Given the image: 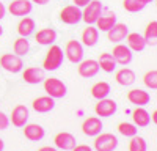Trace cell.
<instances>
[{
    "mask_svg": "<svg viewBox=\"0 0 157 151\" xmlns=\"http://www.w3.org/2000/svg\"><path fill=\"white\" fill-rule=\"evenodd\" d=\"M132 120H134V124L137 128H146L151 123V115H149V112L145 110L143 107H137L132 112Z\"/></svg>",
    "mask_w": 157,
    "mask_h": 151,
    "instance_id": "obj_24",
    "label": "cell"
},
{
    "mask_svg": "<svg viewBox=\"0 0 157 151\" xmlns=\"http://www.w3.org/2000/svg\"><path fill=\"white\" fill-rule=\"evenodd\" d=\"M55 146L63 151H71L75 146V137L71 132H58L54 138Z\"/></svg>",
    "mask_w": 157,
    "mask_h": 151,
    "instance_id": "obj_17",
    "label": "cell"
},
{
    "mask_svg": "<svg viewBox=\"0 0 157 151\" xmlns=\"http://www.w3.org/2000/svg\"><path fill=\"white\" fill-rule=\"evenodd\" d=\"M138 2H141V3H145V5H148V3H152L154 0H138Z\"/></svg>",
    "mask_w": 157,
    "mask_h": 151,
    "instance_id": "obj_41",
    "label": "cell"
},
{
    "mask_svg": "<svg viewBox=\"0 0 157 151\" xmlns=\"http://www.w3.org/2000/svg\"><path fill=\"white\" fill-rule=\"evenodd\" d=\"M35 40L41 46H50L57 41V32L54 29H43L35 35Z\"/></svg>",
    "mask_w": 157,
    "mask_h": 151,
    "instance_id": "obj_22",
    "label": "cell"
},
{
    "mask_svg": "<svg viewBox=\"0 0 157 151\" xmlns=\"http://www.w3.org/2000/svg\"><path fill=\"white\" fill-rule=\"evenodd\" d=\"M99 41V30L94 25H86V29H83L82 32V43L88 47L96 46Z\"/></svg>",
    "mask_w": 157,
    "mask_h": 151,
    "instance_id": "obj_23",
    "label": "cell"
},
{
    "mask_svg": "<svg viewBox=\"0 0 157 151\" xmlns=\"http://www.w3.org/2000/svg\"><path fill=\"white\" fill-rule=\"evenodd\" d=\"M3 148H5V142L0 138V151H3Z\"/></svg>",
    "mask_w": 157,
    "mask_h": 151,
    "instance_id": "obj_42",
    "label": "cell"
},
{
    "mask_svg": "<svg viewBox=\"0 0 157 151\" xmlns=\"http://www.w3.org/2000/svg\"><path fill=\"white\" fill-rule=\"evenodd\" d=\"M32 10H33V3L30 0H13L8 6V11L13 16H17V17L29 16Z\"/></svg>",
    "mask_w": 157,
    "mask_h": 151,
    "instance_id": "obj_12",
    "label": "cell"
},
{
    "mask_svg": "<svg viewBox=\"0 0 157 151\" xmlns=\"http://www.w3.org/2000/svg\"><path fill=\"white\" fill-rule=\"evenodd\" d=\"M60 21L63 24H68V25H75L82 21V11L80 6H75V5H68L64 6L60 11Z\"/></svg>",
    "mask_w": 157,
    "mask_h": 151,
    "instance_id": "obj_7",
    "label": "cell"
},
{
    "mask_svg": "<svg viewBox=\"0 0 157 151\" xmlns=\"http://www.w3.org/2000/svg\"><path fill=\"white\" fill-rule=\"evenodd\" d=\"M22 79L30 85H38L44 80V69L38 66H30L22 72Z\"/></svg>",
    "mask_w": 157,
    "mask_h": 151,
    "instance_id": "obj_16",
    "label": "cell"
},
{
    "mask_svg": "<svg viewBox=\"0 0 157 151\" xmlns=\"http://www.w3.org/2000/svg\"><path fill=\"white\" fill-rule=\"evenodd\" d=\"M2 35H3V27L0 25V36H2Z\"/></svg>",
    "mask_w": 157,
    "mask_h": 151,
    "instance_id": "obj_44",
    "label": "cell"
},
{
    "mask_svg": "<svg viewBox=\"0 0 157 151\" xmlns=\"http://www.w3.org/2000/svg\"><path fill=\"white\" fill-rule=\"evenodd\" d=\"M35 29H36L35 19H32L29 16H24L19 21V24H17V33H19V36H25V38H27V36H30L35 32Z\"/></svg>",
    "mask_w": 157,
    "mask_h": 151,
    "instance_id": "obj_25",
    "label": "cell"
},
{
    "mask_svg": "<svg viewBox=\"0 0 157 151\" xmlns=\"http://www.w3.org/2000/svg\"><path fill=\"white\" fill-rule=\"evenodd\" d=\"M127 47L132 50V52H141V50H145V47L148 46L143 35L140 33H127Z\"/></svg>",
    "mask_w": 157,
    "mask_h": 151,
    "instance_id": "obj_21",
    "label": "cell"
},
{
    "mask_svg": "<svg viewBox=\"0 0 157 151\" xmlns=\"http://www.w3.org/2000/svg\"><path fill=\"white\" fill-rule=\"evenodd\" d=\"M0 66L11 74H17L24 68V61L16 54H3L0 57Z\"/></svg>",
    "mask_w": 157,
    "mask_h": 151,
    "instance_id": "obj_4",
    "label": "cell"
},
{
    "mask_svg": "<svg viewBox=\"0 0 157 151\" xmlns=\"http://www.w3.org/2000/svg\"><path fill=\"white\" fill-rule=\"evenodd\" d=\"M112 57L115 58L116 65H121V66H127L130 61L134 58V54L126 44H120L118 43L115 47H113V52H112Z\"/></svg>",
    "mask_w": 157,
    "mask_h": 151,
    "instance_id": "obj_8",
    "label": "cell"
},
{
    "mask_svg": "<svg viewBox=\"0 0 157 151\" xmlns=\"http://www.w3.org/2000/svg\"><path fill=\"white\" fill-rule=\"evenodd\" d=\"M91 0H74V3H75V6H85L86 3H90Z\"/></svg>",
    "mask_w": 157,
    "mask_h": 151,
    "instance_id": "obj_38",
    "label": "cell"
},
{
    "mask_svg": "<svg viewBox=\"0 0 157 151\" xmlns=\"http://www.w3.org/2000/svg\"><path fill=\"white\" fill-rule=\"evenodd\" d=\"M112 91V88H110V83L109 82H96L93 87H91V96H93L94 99H104V98H107Z\"/></svg>",
    "mask_w": 157,
    "mask_h": 151,
    "instance_id": "obj_26",
    "label": "cell"
},
{
    "mask_svg": "<svg viewBox=\"0 0 157 151\" xmlns=\"http://www.w3.org/2000/svg\"><path fill=\"white\" fill-rule=\"evenodd\" d=\"M127 101L130 104H134L137 107H145L146 104L151 103V95L145 90H140V88H134L127 93Z\"/></svg>",
    "mask_w": 157,
    "mask_h": 151,
    "instance_id": "obj_13",
    "label": "cell"
},
{
    "mask_svg": "<svg viewBox=\"0 0 157 151\" xmlns=\"http://www.w3.org/2000/svg\"><path fill=\"white\" fill-rule=\"evenodd\" d=\"M24 135H25V138H29L30 142H39V140L44 138L46 131H44V128L41 124L32 123V124H25L24 126Z\"/></svg>",
    "mask_w": 157,
    "mask_h": 151,
    "instance_id": "obj_18",
    "label": "cell"
},
{
    "mask_svg": "<svg viewBox=\"0 0 157 151\" xmlns=\"http://www.w3.org/2000/svg\"><path fill=\"white\" fill-rule=\"evenodd\" d=\"M118 146V138L116 135L110 132L98 134L94 138V149L96 151H115Z\"/></svg>",
    "mask_w": 157,
    "mask_h": 151,
    "instance_id": "obj_5",
    "label": "cell"
},
{
    "mask_svg": "<svg viewBox=\"0 0 157 151\" xmlns=\"http://www.w3.org/2000/svg\"><path fill=\"white\" fill-rule=\"evenodd\" d=\"M118 132H120L121 135H124V137H134V135H137L138 129H137V126L134 123L123 121V123L118 124Z\"/></svg>",
    "mask_w": 157,
    "mask_h": 151,
    "instance_id": "obj_32",
    "label": "cell"
},
{
    "mask_svg": "<svg viewBox=\"0 0 157 151\" xmlns=\"http://www.w3.org/2000/svg\"><path fill=\"white\" fill-rule=\"evenodd\" d=\"M13 50H14V54L19 55V57H24L29 54L30 50V43L25 36H19L17 40L14 41V44H13Z\"/></svg>",
    "mask_w": 157,
    "mask_h": 151,
    "instance_id": "obj_29",
    "label": "cell"
},
{
    "mask_svg": "<svg viewBox=\"0 0 157 151\" xmlns=\"http://www.w3.org/2000/svg\"><path fill=\"white\" fill-rule=\"evenodd\" d=\"M10 126V118L6 117V113L0 110V131H5Z\"/></svg>",
    "mask_w": 157,
    "mask_h": 151,
    "instance_id": "obj_35",
    "label": "cell"
},
{
    "mask_svg": "<svg viewBox=\"0 0 157 151\" xmlns=\"http://www.w3.org/2000/svg\"><path fill=\"white\" fill-rule=\"evenodd\" d=\"M98 65H99V69H102L104 72H113L115 68H116V61H115V58L112 57V54L104 52V54L99 55Z\"/></svg>",
    "mask_w": 157,
    "mask_h": 151,
    "instance_id": "obj_27",
    "label": "cell"
},
{
    "mask_svg": "<svg viewBox=\"0 0 157 151\" xmlns=\"http://www.w3.org/2000/svg\"><path fill=\"white\" fill-rule=\"evenodd\" d=\"M102 3L99 0H91L90 3H86L83 6V11H82V21L86 24V25H94L98 17L102 14Z\"/></svg>",
    "mask_w": 157,
    "mask_h": 151,
    "instance_id": "obj_3",
    "label": "cell"
},
{
    "mask_svg": "<svg viewBox=\"0 0 157 151\" xmlns=\"http://www.w3.org/2000/svg\"><path fill=\"white\" fill-rule=\"evenodd\" d=\"M129 151H148V143H146V140H145L143 137H140V135L130 137Z\"/></svg>",
    "mask_w": 157,
    "mask_h": 151,
    "instance_id": "obj_31",
    "label": "cell"
},
{
    "mask_svg": "<svg viewBox=\"0 0 157 151\" xmlns=\"http://www.w3.org/2000/svg\"><path fill=\"white\" fill-rule=\"evenodd\" d=\"M63 60H64L63 49L57 44H50V49L47 50L46 58L43 61V69L44 71H57L61 66Z\"/></svg>",
    "mask_w": 157,
    "mask_h": 151,
    "instance_id": "obj_1",
    "label": "cell"
},
{
    "mask_svg": "<svg viewBox=\"0 0 157 151\" xmlns=\"http://www.w3.org/2000/svg\"><path fill=\"white\" fill-rule=\"evenodd\" d=\"M30 2L38 3V5H46V3H49V0H30Z\"/></svg>",
    "mask_w": 157,
    "mask_h": 151,
    "instance_id": "obj_40",
    "label": "cell"
},
{
    "mask_svg": "<svg viewBox=\"0 0 157 151\" xmlns=\"http://www.w3.org/2000/svg\"><path fill=\"white\" fill-rule=\"evenodd\" d=\"M71 151H93V148L88 145H75Z\"/></svg>",
    "mask_w": 157,
    "mask_h": 151,
    "instance_id": "obj_36",
    "label": "cell"
},
{
    "mask_svg": "<svg viewBox=\"0 0 157 151\" xmlns=\"http://www.w3.org/2000/svg\"><path fill=\"white\" fill-rule=\"evenodd\" d=\"M143 82L148 88L151 90H157V71L155 69H151L145 74V77H143Z\"/></svg>",
    "mask_w": 157,
    "mask_h": 151,
    "instance_id": "obj_34",
    "label": "cell"
},
{
    "mask_svg": "<svg viewBox=\"0 0 157 151\" xmlns=\"http://www.w3.org/2000/svg\"><path fill=\"white\" fill-rule=\"evenodd\" d=\"M143 38H145L146 44H149V46H155L157 44V22L155 21H151L146 25V30H145Z\"/></svg>",
    "mask_w": 157,
    "mask_h": 151,
    "instance_id": "obj_30",
    "label": "cell"
},
{
    "mask_svg": "<svg viewBox=\"0 0 157 151\" xmlns=\"http://www.w3.org/2000/svg\"><path fill=\"white\" fill-rule=\"evenodd\" d=\"M77 72H78V76H80V77H83V79H91V77H94V76H98V72H99L98 60L88 58V60L78 61Z\"/></svg>",
    "mask_w": 157,
    "mask_h": 151,
    "instance_id": "obj_9",
    "label": "cell"
},
{
    "mask_svg": "<svg viewBox=\"0 0 157 151\" xmlns=\"http://www.w3.org/2000/svg\"><path fill=\"white\" fill-rule=\"evenodd\" d=\"M152 121H154V123L157 121V112H155V110L152 112Z\"/></svg>",
    "mask_w": 157,
    "mask_h": 151,
    "instance_id": "obj_43",
    "label": "cell"
},
{
    "mask_svg": "<svg viewBox=\"0 0 157 151\" xmlns=\"http://www.w3.org/2000/svg\"><path fill=\"white\" fill-rule=\"evenodd\" d=\"M102 128H104V124L99 117H88L82 124V131L88 137H96L98 134L102 132Z\"/></svg>",
    "mask_w": 157,
    "mask_h": 151,
    "instance_id": "obj_14",
    "label": "cell"
},
{
    "mask_svg": "<svg viewBox=\"0 0 157 151\" xmlns=\"http://www.w3.org/2000/svg\"><path fill=\"white\" fill-rule=\"evenodd\" d=\"M116 109H118L116 101L109 99V98H104V99H99V103L94 107V112H96V115L101 117V118H109V117L115 115Z\"/></svg>",
    "mask_w": 157,
    "mask_h": 151,
    "instance_id": "obj_11",
    "label": "cell"
},
{
    "mask_svg": "<svg viewBox=\"0 0 157 151\" xmlns=\"http://www.w3.org/2000/svg\"><path fill=\"white\" fill-rule=\"evenodd\" d=\"M116 24V16L113 13H107V14H101L96 21V25H98V30L101 32H107L109 29H112L113 25Z\"/></svg>",
    "mask_w": 157,
    "mask_h": 151,
    "instance_id": "obj_28",
    "label": "cell"
},
{
    "mask_svg": "<svg viewBox=\"0 0 157 151\" xmlns=\"http://www.w3.org/2000/svg\"><path fill=\"white\" fill-rule=\"evenodd\" d=\"M64 57H66L71 63H78L83 60V44L80 41L69 40L64 47Z\"/></svg>",
    "mask_w": 157,
    "mask_h": 151,
    "instance_id": "obj_6",
    "label": "cell"
},
{
    "mask_svg": "<svg viewBox=\"0 0 157 151\" xmlns=\"http://www.w3.org/2000/svg\"><path fill=\"white\" fill-rule=\"evenodd\" d=\"M115 79H116V82L120 83L121 87H130L137 80V76H135V72L130 68H121V69L116 71Z\"/></svg>",
    "mask_w": 157,
    "mask_h": 151,
    "instance_id": "obj_20",
    "label": "cell"
},
{
    "mask_svg": "<svg viewBox=\"0 0 157 151\" xmlns=\"http://www.w3.org/2000/svg\"><path fill=\"white\" fill-rule=\"evenodd\" d=\"M44 91L47 93V96L54 98V99H60V98H64L68 93V88L60 79L57 77H49V79H44Z\"/></svg>",
    "mask_w": 157,
    "mask_h": 151,
    "instance_id": "obj_2",
    "label": "cell"
},
{
    "mask_svg": "<svg viewBox=\"0 0 157 151\" xmlns=\"http://www.w3.org/2000/svg\"><path fill=\"white\" fill-rule=\"evenodd\" d=\"M123 6H124V10L129 11V13H138V11H141L143 8H145L146 5L141 3V2H138V0H124Z\"/></svg>",
    "mask_w": 157,
    "mask_h": 151,
    "instance_id": "obj_33",
    "label": "cell"
},
{
    "mask_svg": "<svg viewBox=\"0 0 157 151\" xmlns=\"http://www.w3.org/2000/svg\"><path fill=\"white\" fill-rule=\"evenodd\" d=\"M29 117H30L29 107H25L24 104H17L11 112L10 123H13V126H16V128H24L29 121Z\"/></svg>",
    "mask_w": 157,
    "mask_h": 151,
    "instance_id": "obj_10",
    "label": "cell"
},
{
    "mask_svg": "<svg viewBox=\"0 0 157 151\" xmlns=\"http://www.w3.org/2000/svg\"><path fill=\"white\" fill-rule=\"evenodd\" d=\"M38 151H57V148H54V146H41Z\"/></svg>",
    "mask_w": 157,
    "mask_h": 151,
    "instance_id": "obj_39",
    "label": "cell"
},
{
    "mask_svg": "<svg viewBox=\"0 0 157 151\" xmlns=\"http://www.w3.org/2000/svg\"><path fill=\"white\" fill-rule=\"evenodd\" d=\"M129 33V27L126 24H121V22H116L112 29L107 30V38H109V41L112 43H121L126 40V36Z\"/></svg>",
    "mask_w": 157,
    "mask_h": 151,
    "instance_id": "obj_15",
    "label": "cell"
},
{
    "mask_svg": "<svg viewBox=\"0 0 157 151\" xmlns=\"http://www.w3.org/2000/svg\"><path fill=\"white\" fill-rule=\"evenodd\" d=\"M32 107L38 113H47L50 110H54L55 99L50 98V96H39V98H36L33 103H32Z\"/></svg>",
    "mask_w": 157,
    "mask_h": 151,
    "instance_id": "obj_19",
    "label": "cell"
},
{
    "mask_svg": "<svg viewBox=\"0 0 157 151\" xmlns=\"http://www.w3.org/2000/svg\"><path fill=\"white\" fill-rule=\"evenodd\" d=\"M5 14H6V8H5V5L2 2H0V21L5 17Z\"/></svg>",
    "mask_w": 157,
    "mask_h": 151,
    "instance_id": "obj_37",
    "label": "cell"
}]
</instances>
